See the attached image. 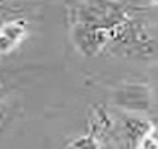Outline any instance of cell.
I'll use <instances>...</instances> for the list:
<instances>
[]
</instances>
